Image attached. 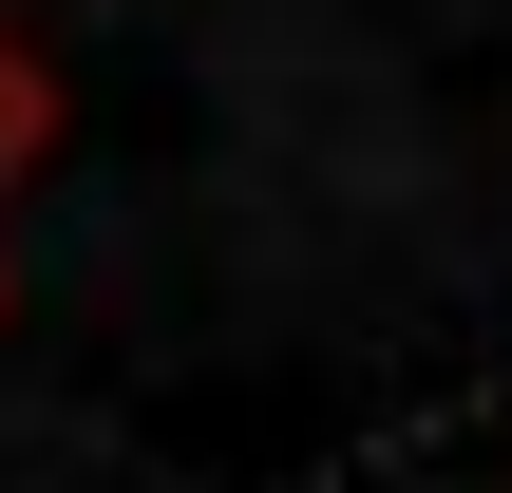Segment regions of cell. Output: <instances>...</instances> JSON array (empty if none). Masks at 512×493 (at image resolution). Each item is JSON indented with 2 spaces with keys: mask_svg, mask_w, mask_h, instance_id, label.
Wrapping results in <instances>:
<instances>
[{
  "mask_svg": "<svg viewBox=\"0 0 512 493\" xmlns=\"http://www.w3.org/2000/svg\"><path fill=\"white\" fill-rule=\"evenodd\" d=\"M19 152H38V57L0 38V190H19Z\"/></svg>",
  "mask_w": 512,
  "mask_h": 493,
  "instance_id": "6da1fadb",
  "label": "cell"
}]
</instances>
